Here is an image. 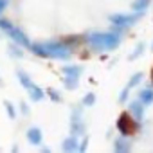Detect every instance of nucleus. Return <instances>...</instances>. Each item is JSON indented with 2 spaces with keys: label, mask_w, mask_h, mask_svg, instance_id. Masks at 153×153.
Returning a JSON list of instances; mask_svg holds the SVG:
<instances>
[{
  "label": "nucleus",
  "mask_w": 153,
  "mask_h": 153,
  "mask_svg": "<svg viewBox=\"0 0 153 153\" xmlns=\"http://www.w3.org/2000/svg\"><path fill=\"white\" fill-rule=\"evenodd\" d=\"M153 0H0V31L47 61L90 59L119 47Z\"/></svg>",
  "instance_id": "1"
},
{
  "label": "nucleus",
  "mask_w": 153,
  "mask_h": 153,
  "mask_svg": "<svg viewBox=\"0 0 153 153\" xmlns=\"http://www.w3.org/2000/svg\"><path fill=\"white\" fill-rule=\"evenodd\" d=\"M117 151H153V67L128 85L114 131Z\"/></svg>",
  "instance_id": "2"
}]
</instances>
